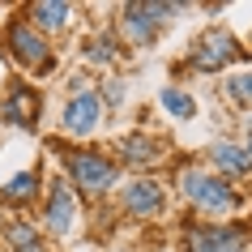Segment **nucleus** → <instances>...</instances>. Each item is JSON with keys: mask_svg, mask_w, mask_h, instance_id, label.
I'll return each instance as SVG.
<instances>
[{"mask_svg": "<svg viewBox=\"0 0 252 252\" xmlns=\"http://www.w3.org/2000/svg\"><path fill=\"white\" fill-rule=\"evenodd\" d=\"M244 154H248V162H252V128H248V141H244Z\"/></svg>", "mask_w": 252, "mask_h": 252, "instance_id": "nucleus-20", "label": "nucleus"}, {"mask_svg": "<svg viewBox=\"0 0 252 252\" xmlns=\"http://www.w3.org/2000/svg\"><path fill=\"white\" fill-rule=\"evenodd\" d=\"M180 4H158V0H133L120 9V34L133 43V47H150L158 39V30L171 22V13Z\"/></svg>", "mask_w": 252, "mask_h": 252, "instance_id": "nucleus-3", "label": "nucleus"}, {"mask_svg": "<svg viewBox=\"0 0 252 252\" xmlns=\"http://www.w3.org/2000/svg\"><path fill=\"white\" fill-rule=\"evenodd\" d=\"M158 103L167 107V111H171L175 120L197 116V98H192L188 90H180V86H162V90H158Z\"/></svg>", "mask_w": 252, "mask_h": 252, "instance_id": "nucleus-17", "label": "nucleus"}, {"mask_svg": "<svg viewBox=\"0 0 252 252\" xmlns=\"http://www.w3.org/2000/svg\"><path fill=\"white\" fill-rule=\"evenodd\" d=\"M43 222L52 235H68L73 222H77V197L64 180H52L47 184V201H43Z\"/></svg>", "mask_w": 252, "mask_h": 252, "instance_id": "nucleus-8", "label": "nucleus"}, {"mask_svg": "<svg viewBox=\"0 0 252 252\" xmlns=\"http://www.w3.org/2000/svg\"><path fill=\"white\" fill-rule=\"evenodd\" d=\"M103 116H107V107H103V98H98V90H90L86 81H77L73 98L64 103L60 128H64L68 137H94V128L103 124Z\"/></svg>", "mask_w": 252, "mask_h": 252, "instance_id": "nucleus-6", "label": "nucleus"}, {"mask_svg": "<svg viewBox=\"0 0 252 252\" xmlns=\"http://www.w3.org/2000/svg\"><path fill=\"white\" fill-rule=\"evenodd\" d=\"M222 94L231 98V103H244V107H252V73H235V77L222 86Z\"/></svg>", "mask_w": 252, "mask_h": 252, "instance_id": "nucleus-18", "label": "nucleus"}, {"mask_svg": "<svg viewBox=\"0 0 252 252\" xmlns=\"http://www.w3.org/2000/svg\"><path fill=\"white\" fill-rule=\"evenodd\" d=\"M34 192H39V171H22L0 188V201L4 205H26V201H34Z\"/></svg>", "mask_w": 252, "mask_h": 252, "instance_id": "nucleus-15", "label": "nucleus"}, {"mask_svg": "<svg viewBox=\"0 0 252 252\" xmlns=\"http://www.w3.org/2000/svg\"><path fill=\"white\" fill-rule=\"evenodd\" d=\"M116 154H120L124 167H154V162L167 158V146H162L158 137H150V133H128L116 146Z\"/></svg>", "mask_w": 252, "mask_h": 252, "instance_id": "nucleus-10", "label": "nucleus"}, {"mask_svg": "<svg viewBox=\"0 0 252 252\" xmlns=\"http://www.w3.org/2000/svg\"><path fill=\"white\" fill-rule=\"evenodd\" d=\"M98 98H103V107H116L120 98H124V90H120V81H107V86H103V94H98Z\"/></svg>", "mask_w": 252, "mask_h": 252, "instance_id": "nucleus-19", "label": "nucleus"}, {"mask_svg": "<svg viewBox=\"0 0 252 252\" xmlns=\"http://www.w3.org/2000/svg\"><path fill=\"white\" fill-rule=\"evenodd\" d=\"M0 116L13 128H34V116H39V94L30 86H9V98L0 103Z\"/></svg>", "mask_w": 252, "mask_h": 252, "instance_id": "nucleus-11", "label": "nucleus"}, {"mask_svg": "<svg viewBox=\"0 0 252 252\" xmlns=\"http://www.w3.org/2000/svg\"><path fill=\"white\" fill-rule=\"evenodd\" d=\"M235 56H244L239 52V39L231 30H222V26H210L205 34H197L192 47H188L184 68H192V73H218V68H226Z\"/></svg>", "mask_w": 252, "mask_h": 252, "instance_id": "nucleus-5", "label": "nucleus"}, {"mask_svg": "<svg viewBox=\"0 0 252 252\" xmlns=\"http://www.w3.org/2000/svg\"><path fill=\"white\" fill-rule=\"evenodd\" d=\"M22 17H26L30 26L39 30V34H56V30H64V26H68L73 4H60V0H30Z\"/></svg>", "mask_w": 252, "mask_h": 252, "instance_id": "nucleus-12", "label": "nucleus"}, {"mask_svg": "<svg viewBox=\"0 0 252 252\" xmlns=\"http://www.w3.org/2000/svg\"><path fill=\"white\" fill-rule=\"evenodd\" d=\"M4 239H9V248H13V252H47L43 235L34 231V222H26V218L4 222Z\"/></svg>", "mask_w": 252, "mask_h": 252, "instance_id": "nucleus-14", "label": "nucleus"}, {"mask_svg": "<svg viewBox=\"0 0 252 252\" xmlns=\"http://www.w3.org/2000/svg\"><path fill=\"white\" fill-rule=\"evenodd\" d=\"M210 162H214V175H222V180H239V175L252 171L244 146H235V141H214L210 146Z\"/></svg>", "mask_w": 252, "mask_h": 252, "instance_id": "nucleus-13", "label": "nucleus"}, {"mask_svg": "<svg viewBox=\"0 0 252 252\" xmlns=\"http://www.w3.org/2000/svg\"><path fill=\"white\" fill-rule=\"evenodd\" d=\"M180 192H184V201L197 205L201 214H231L239 205V192L231 188V180L205 171V167H197V162L180 167Z\"/></svg>", "mask_w": 252, "mask_h": 252, "instance_id": "nucleus-1", "label": "nucleus"}, {"mask_svg": "<svg viewBox=\"0 0 252 252\" xmlns=\"http://www.w3.org/2000/svg\"><path fill=\"white\" fill-rule=\"evenodd\" d=\"M60 150V146H56ZM64 154V167H68V180L77 188V192H86V197H103L107 188H116V158H107V154H98V150H60Z\"/></svg>", "mask_w": 252, "mask_h": 252, "instance_id": "nucleus-2", "label": "nucleus"}, {"mask_svg": "<svg viewBox=\"0 0 252 252\" xmlns=\"http://www.w3.org/2000/svg\"><path fill=\"white\" fill-rule=\"evenodd\" d=\"M4 52L13 56L26 73H47L52 68V43H47V34H39L30 26L26 17H13L4 26Z\"/></svg>", "mask_w": 252, "mask_h": 252, "instance_id": "nucleus-4", "label": "nucleus"}, {"mask_svg": "<svg viewBox=\"0 0 252 252\" xmlns=\"http://www.w3.org/2000/svg\"><path fill=\"white\" fill-rule=\"evenodd\" d=\"M188 252H248V231L239 222H201L188 231Z\"/></svg>", "mask_w": 252, "mask_h": 252, "instance_id": "nucleus-7", "label": "nucleus"}, {"mask_svg": "<svg viewBox=\"0 0 252 252\" xmlns=\"http://www.w3.org/2000/svg\"><path fill=\"white\" fill-rule=\"evenodd\" d=\"M86 56H90L94 64H116L120 60V39L111 30H98V34H90V43H86Z\"/></svg>", "mask_w": 252, "mask_h": 252, "instance_id": "nucleus-16", "label": "nucleus"}, {"mask_svg": "<svg viewBox=\"0 0 252 252\" xmlns=\"http://www.w3.org/2000/svg\"><path fill=\"white\" fill-rule=\"evenodd\" d=\"M120 205L128 214H137V218H154V214H162V205H167V192H162L158 180L141 175V180H128V184H124Z\"/></svg>", "mask_w": 252, "mask_h": 252, "instance_id": "nucleus-9", "label": "nucleus"}]
</instances>
